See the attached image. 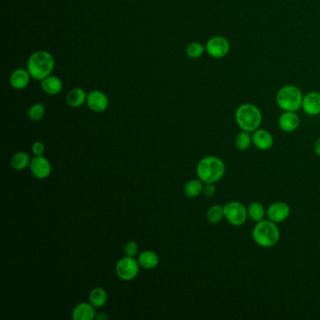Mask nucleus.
Masks as SVG:
<instances>
[{
	"label": "nucleus",
	"instance_id": "17",
	"mask_svg": "<svg viewBox=\"0 0 320 320\" xmlns=\"http://www.w3.org/2000/svg\"><path fill=\"white\" fill-rule=\"evenodd\" d=\"M137 261L140 265L141 268L145 270H153L159 264V257L155 252L151 250H146L139 253Z\"/></svg>",
	"mask_w": 320,
	"mask_h": 320
},
{
	"label": "nucleus",
	"instance_id": "26",
	"mask_svg": "<svg viewBox=\"0 0 320 320\" xmlns=\"http://www.w3.org/2000/svg\"><path fill=\"white\" fill-rule=\"evenodd\" d=\"M28 118L32 121H39L45 117V107L42 103H35L28 110Z\"/></svg>",
	"mask_w": 320,
	"mask_h": 320
},
{
	"label": "nucleus",
	"instance_id": "16",
	"mask_svg": "<svg viewBox=\"0 0 320 320\" xmlns=\"http://www.w3.org/2000/svg\"><path fill=\"white\" fill-rule=\"evenodd\" d=\"M30 81V74L28 71H25L23 69H18L11 73L10 82L11 87L17 90H25Z\"/></svg>",
	"mask_w": 320,
	"mask_h": 320
},
{
	"label": "nucleus",
	"instance_id": "3",
	"mask_svg": "<svg viewBox=\"0 0 320 320\" xmlns=\"http://www.w3.org/2000/svg\"><path fill=\"white\" fill-rule=\"evenodd\" d=\"M253 242L259 247L271 248L275 246L280 240V230L277 224L269 219L257 223L252 232Z\"/></svg>",
	"mask_w": 320,
	"mask_h": 320
},
{
	"label": "nucleus",
	"instance_id": "2",
	"mask_svg": "<svg viewBox=\"0 0 320 320\" xmlns=\"http://www.w3.org/2000/svg\"><path fill=\"white\" fill-rule=\"evenodd\" d=\"M55 68V59L47 51H37L29 57L28 71L30 76L36 80L42 81L50 76Z\"/></svg>",
	"mask_w": 320,
	"mask_h": 320
},
{
	"label": "nucleus",
	"instance_id": "12",
	"mask_svg": "<svg viewBox=\"0 0 320 320\" xmlns=\"http://www.w3.org/2000/svg\"><path fill=\"white\" fill-rule=\"evenodd\" d=\"M252 139L253 146L261 152L270 151L274 144L273 136L267 130H255L252 135Z\"/></svg>",
	"mask_w": 320,
	"mask_h": 320
},
{
	"label": "nucleus",
	"instance_id": "18",
	"mask_svg": "<svg viewBox=\"0 0 320 320\" xmlns=\"http://www.w3.org/2000/svg\"><path fill=\"white\" fill-rule=\"evenodd\" d=\"M41 89L49 95H57L63 89L62 81L56 76H48L41 81Z\"/></svg>",
	"mask_w": 320,
	"mask_h": 320
},
{
	"label": "nucleus",
	"instance_id": "27",
	"mask_svg": "<svg viewBox=\"0 0 320 320\" xmlns=\"http://www.w3.org/2000/svg\"><path fill=\"white\" fill-rule=\"evenodd\" d=\"M205 48L199 42H191L187 46L186 48V54L187 56L191 58H198L203 56Z\"/></svg>",
	"mask_w": 320,
	"mask_h": 320
},
{
	"label": "nucleus",
	"instance_id": "21",
	"mask_svg": "<svg viewBox=\"0 0 320 320\" xmlns=\"http://www.w3.org/2000/svg\"><path fill=\"white\" fill-rule=\"evenodd\" d=\"M107 292L102 287H95L90 293V303L95 308H101L107 303Z\"/></svg>",
	"mask_w": 320,
	"mask_h": 320
},
{
	"label": "nucleus",
	"instance_id": "22",
	"mask_svg": "<svg viewBox=\"0 0 320 320\" xmlns=\"http://www.w3.org/2000/svg\"><path fill=\"white\" fill-rule=\"evenodd\" d=\"M31 159L27 152H19L11 157V165L16 171H22L30 165Z\"/></svg>",
	"mask_w": 320,
	"mask_h": 320
},
{
	"label": "nucleus",
	"instance_id": "31",
	"mask_svg": "<svg viewBox=\"0 0 320 320\" xmlns=\"http://www.w3.org/2000/svg\"><path fill=\"white\" fill-rule=\"evenodd\" d=\"M314 150H315V154L320 158V136L315 140Z\"/></svg>",
	"mask_w": 320,
	"mask_h": 320
},
{
	"label": "nucleus",
	"instance_id": "4",
	"mask_svg": "<svg viewBox=\"0 0 320 320\" xmlns=\"http://www.w3.org/2000/svg\"><path fill=\"white\" fill-rule=\"evenodd\" d=\"M235 119L237 124L242 131L253 133L259 129L262 123V113L259 107L252 103H243L238 107Z\"/></svg>",
	"mask_w": 320,
	"mask_h": 320
},
{
	"label": "nucleus",
	"instance_id": "14",
	"mask_svg": "<svg viewBox=\"0 0 320 320\" xmlns=\"http://www.w3.org/2000/svg\"><path fill=\"white\" fill-rule=\"evenodd\" d=\"M300 118L296 112L285 111L279 117L278 126L285 133H293L298 129Z\"/></svg>",
	"mask_w": 320,
	"mask_h": 320
},
{
	"label": "nucleus",
	"instance_id": "29",
	"mask_svg": "<svg viewBox=\"0 0 320 320\" xmlns=\"http://www.w3.org/2000/svg\"><path fill=\"white\" fill-rule=\"evenodd\" d=\"M32 152L35 156H42L45 152V144L41 141H36L32 146Z\"/></svg>",
	"mask_w": 320,
	"mask_h": 320
},
{
	"label": "nucleus",
	"instance_id": "15",
	"mask_svg": "<svg viewBox=\"0 0 320 320\" xmlns=\"http://www.w3.org/2000/svg\"><path fill=\"white\" fill-rule=\"evenodd\" d=\"M73 320H92L96 317L95 307L89 303L77 304L73 310Z\"/></svg>",
	"mask_w": 320,
	"mask_h": 320
},
{
	"label": "nucleus",
	"instance_id": "9",
	"mask_svg": "<svg viewBox=\"0 0 320 320\" xmlns=\"http://www.w3.org/2000/svg\"><path fill=\"white\" fill-rule=\"evenodd\" d=\"M290 215L289 205L283 201L272 203L267 208V217L275 224H280L285 222Z\"/></svg>",
	"mask_w": 320,
	"mask_h": 320
},
{
	"label": "nucleus",
	"instance_id": "7",
	"mask_svg": "<svg viewBox=\"0 0 320 320\" xmlns=\"http://www.w3.org/2000/svg\"><path fill=\"white\" fill-rule=\"evenodd\" d=\"M140 265L135 258L125 257L119 259L116 265L117 276L122 281H132L135 279L139 273Z\"/></svg>",
	"mask_w": 320,
	"mask_h": 320
},
{
	"label": "nucleus",
	"instance_id": "30",
	"mask_svg": "<svg viewBox=\"0 0 320 320\" xmlns=\"http://www.w3.org/2000/svg\"><path fill=\"white\" fill-rule=\"evenodd\" d=\"M215 183H205L204 184V190L203 193L207 197H212L216 193V187L214 185Z\"/></svg>",
	"mask_w": 320,
	"mask_h": 320
},
{
	"label": "nucleus",
	"instance_id": "19",
	"mask_svg": "<svg viewBox=\"0 0 320 320\" xmlns=\"http://www.w3.org/2000/svg\"><path fill=\"white\" fill-rule=\"evenodd\" d=\"M87 98H88V95L86 94L84 90L80 88H76L68 93L66 101L70 106L78 108V107L82 106L84 102H87Z\"/></svg>",
	"mask_w": 320,
	"mask_h": 320
},
{
	"label": "nucleus",
	"instance_id": "8",
	"mask_svg": "<svg viewBox=\"0 0 320 320\" xmlns=\"http://www.w3.org/2000/svg\"><path fill=\"white\" fill-rule=\"evenodd\" d=\"M208 55L214 58H223L228 55L230 51L229 41L222 36H214L208 39L206 45Z\"/></svg>",
	"mask_w": 320,
	"mask_h": 320
},
{
	"label": "nucleus",
	"instance_id": "1",
	"mask_svg": "<svg viewBox=\"0 0 320 320\" xmlns=\"http://www.w3.org/2000/svg\"><path fill=\"white\" fill-rule=\"evenodd\" d=\"M225 174V164L219 157L206 156L197 163V177L204 183H216L224 178Z\"/></svg>",
	"mask_w": 320,
	"mask_h": 320
},
{
	"label": "nucleus",
	"instance_id": "10",
	"mask_svg": "<svg viewBox=\"0 0 320 320\" xmlns=\"http://www.w3.org/2000/svg\"><path fill=\"white\" fill-rule=\"evenodd\" d=\"M29 167L34 177L39 180L47 179L52 172L50 162L44 155L35 156L33 159H31Z\"/></svg>",
	"mask_w": 320,
	"mask_h": 320
},
{
	"label": "nucleus",
	"instance_id": "11",
	"mask_svg": "<svg viewBox=\"0 0 320 320\" xmlns=\"http://www.w3.org/2000/svg\"><path fill=\"white\" fill-rule=\"evenodd\" d=\"M87 104L93 112H104L109 105V100L101 90H93L88 95Z\"/></svg>",
	"mask_w": 320,
	"mask_h": 320
},
{
	"label": "nucleus",
	"instance_id": "20",
	"mask_svg": "<svg viewBox=\"0 0 320 320\" xmlns=\"http://www.w3.org/2000/svg\"><path fill=\"white\" fill-rule=\"evenodd\" d=\"M248 218L252 220L255 223H259L260 221L265 219V216L267 215V210L264 206L261 203L254 202L250 203V205L247 207Z\"/></svg>",
	"mask_w": 320,
	"mask_h": 320
},
{
	"label": "nucleus",
	"instance_id": "13",
	"mask_svg": "<svg viewBox=\"0 0 320 320\" xmlns=\"http://www.w3.org/2000/svg\"><path fill=\"white\" fill-rule=\"evenodd\" d=\"M302 108L308 116H317L320 114V93L311 91L304 96Z\"/></svg>",
	"mask_w": 320,
	"mask_h": 320
},
{
	"label": "nucleus",
	"instance_id": "23",
	"mask_svg": "<svg viewBox=\"0 0 320 320\" xmlns=\"http://www.w3.org/2000/svg\"><path fill=\"white\" fill-rule=\"evenodd\" d=\"M204 182L202 180H191L188 181L184 186V194L185 196L191 198L199 197L204 190Z\"/></svg>",
	"mask_w": 320,
	"mask_h": 320
},
{
	"label": "nucleus",
	"instance_id": "32",
	"mask_svg": "<svg viewBox=\"0 0 320 320\" xmlns=\"http://www.w3.org/2000/svg\"><path fill=\"white\" fill-rule=\"evenodd\" d=\"M95 318L97 319H107V316L103 314H100V315H96Z\"/></svg>",
	"mask_w": 320,
	"mask_h": 320
},
{
	"label": "nucleus",
	"instance_id": "24",
	"mask_svg": "<svg viewBox=\"0 0 320 320\" xmlns=\"http://www.w3.org/2000/svg\"><path fill=\"white\" fill-rule=\"evenodd\" d=\"M253 144L252 135L251 133L246 131H242L239 133L235 139V146L241 152H245L250 148L251 145Z\"/></svg>",
	"mask_w": 320,
	"mask_h": 320
},
{
	"label": "nucleus",
	"instance_id": "6",
	"mask_svg": "<svg viewBox=\"0 0 320 320\" xmlns=\"http://www.w3.org/2000/svg\"><path fill=\"white\" fill-rule=\"evenodd\" d=\"M225 219L233 226H242L248 219L247 208L239 201H231L224 206Z\"/></svg>",
	"mask_w": 320,
	"mask_h": 320
},
{
	"label": "nucleus",
	"instance_id": "28",
	"mask_svg": "<svg viewBox=\"0 0 320 320\" xmlns=\"http://www.w3.org/2000/svg\"><path fill=\"white\" fill-rule=\"evenodd\" d=\"M124 253H125V255H127V257L135 258L139 253L138 244L134 241H130V242H127L124 246Z\"/></svg>",
	"mask_w": 320,
	"mask_h": 320
},
{
	"label": "nucleus",
	"instance_id": "5",
	"mask_svg": "<svg viewBox=\"0 0 320 320\" xmlns=\"http://www.w3.org/2000/svg\"><path fill=\"white\" fill-rule=\"evenodd\" d=\"M304 95L296 86H286L279 90L276 95V102L284 111L296 112L302 108Z\"/></svg>",
	"mask_w": 320,
	"mask_h": 320
},
{
	"label": "nucleus",
	"instance_id": "25",
	"mask_svg": "<svg viewBox=\"0 0 320 320\" xmlns=\"http://www.w3.org/2000/svg\"><path fill=\"white\" fill-rule=\"evenodd\" d=\"M207 220L208 223L211 225L219 224L220 222L225 218L224 214V206L221 205H214L208 208L207 211Z\"/></svg>",
	"mask_w": 320,
	"mask_h": 320
}]
</instances>
